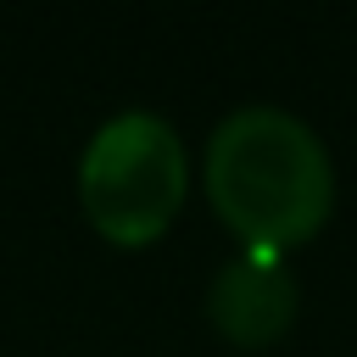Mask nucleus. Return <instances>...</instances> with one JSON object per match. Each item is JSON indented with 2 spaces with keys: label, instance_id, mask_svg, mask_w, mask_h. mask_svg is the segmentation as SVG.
I'll return each instance as SVG.
<instances>
[{
  "label": "nucleus",
  "instance_id": "obj_1",
  "mask_svg": "<svg viewBox=\"0 0 357 357\" xmlns=\"http://www.w3.org/2000/svg\"><path fill=\"white\" fill-rule=\"evenodd\" d=\"M201 190L240 251L284 257L329 223L335 162L301 117L279 106H240L206 139Z\"/></svg>",
  "mask_w": 357,
  "mask_h": 357
},
{
  "label": "nucleus",
  "instance_id": "obj_2",
  "mask_svg": "<svg viewBox=\"0 0 357 357\" xmlns=\"http://www.w3.org/2000/svg\"><path fill=\"white\" fill-rule=\"evenodd\" d=\"M190 195V156L167 117L117 112L106 117L78 156V206L89 229L117 251L156 245Z\"/></svg>",
  "mask_w": 357,
  "mask_h": 357
},
{
  "label": "nucleus",
  "instance_id": "obj_3",
  "mask_svg": "<svg viewBox=\"0 0 357 357\" xmlns=\"http://www.w3.org/2000/svg\"><path fill=\"white\" fill-rule=\"evenodd\" d=\"M296 307H301V284L273 251H240L206 284V318L240 351H262L284 340L296 324Z\"/></svg>",
  "mask_w": 357,
  "mask_h": 357
}]
</instances>
